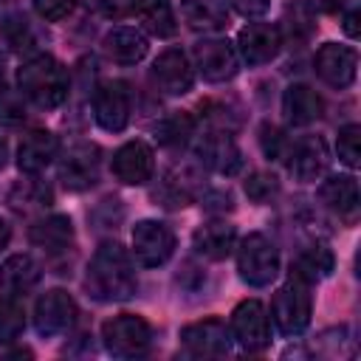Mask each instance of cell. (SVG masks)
I'll return each instance as SVG.
<instances>
[{"label": "cell", "instance_id": "7bdbcfd3", "mask_svg": "<svg viewBox=\"0 0 361 361\" xmlns=\"http://www.w3.org/2000/svg\"><path fill=\"white\" fill-rule=\"evenodd\" d=\"M8 237H11V228H8V223L0 217V251L8 245Z\"/></svg>", "mask_w": 361, "mask_h": 361}, {"label": "cell", "instance_id": "4316f807", "mask_svg": "<svg viewBox=\"0 0 361 361\" xmlns=\"http://www.w3.org/2000/svg\"><path fill=\"white\" fill-rule=\"evenodd\" d=\"M8 203L14 212H23V214H31V212H42L54 203V192L37 180V178H28V180H20L11 186L8 192Z\"/></svg>", "mask_w": 361, "mask_h": 361}, {"label": "cell", "instance_id": "7402d4cb", "mask_svg": "<svg viewBox=\"0 0 361 361\" xmlns=\"http://www.w3.org/2000/svg\"><path fill=\"white\" fill-rule=\"evenodd\" d=\"M147 37L133 25H118L104 37V54L107 59L118 65H135L147 56Z\"/></svg>", "mask_w": 361, "mask_h": 361}, {"label": "cell", "instance_id": "d4e9b609", "mask_svg": "<svg viewBox=\"0 0 361 361\" xmlns=\"http://www.w3.org/2000/svg\"><path fill=\"white\" fill-rule=\"evenodd\" d=\"M197 254L209 257V259H226L237 243V231L231 223H223V220H214V223H206L195 231L192 237Z\"/></svg>", "mask_w": 361, "mask_h": 361}, {"label": "cell", "instance_id": "4fadbf2b", "mask_svg": "<svg viewBox=\"0 0 361 361\" xmlns=\"http://www.w3.org/2000/svg\"><path fill=\"white\" fill-rule=\"evenodd\" d=\"M152 82L158 85V90L169 93V96H183L192 90L195 85V73L192 65L186 59V54L180 48H169L164 51L155 62H152Z\"/></svg>", "mask_w": 361, "mask_h": 361}, {"label": "cell", "instance_id": "8fae6325", "mask_svg": "<svg viewBox=\"0 0 361 361\" xmlns=\"http://www.w3.org/2000/svg\"><path fill=\"white\" fill-rule=\"evenodd\" d=\"M180 344L195 358H220L231 350V333L220 319H203L180 330Z\"/></svg>", "mask_w": 361, "mask_h": 361}, {"label": "cell", "instance_id": "603a6c76", "mask_svg": "<svg viewBox=\"0 0 361 361\" xmlns=\"http://www.w3.org/2000/svg\"><path fill=\"white\" fill-rule=\"evenodd\" d=\"M42 276V268L34 257L28 254H14L0 265V290H6L8 296L17 293H28Z\"/></svg>", "mask_w": 361, "mask_h": 361}, {"label": "cell", "instance_id": "d6a6232c", "mask_svg": "<svg viewBox=\"0 0 361 361\" xmlns=\"http://www.w3.org/2000/svg\"><path fill=\"white\" fill-rule=\"evenodd\" d=\"M336 149H338L341 164H347L350 169H355L358 161H361V127L358 124L341 127L338 130V138H336Z\"/></svg>", "mask_w": 361, "mask_h": 361}, {"label": "cell", "instance_id": "7c38bea8", "mask_svg": "<svg viewBox=\"0 0 361 361\" xmlns=\"http://www.w3.org/2000/svg\"><path fill=\"white\" fill-rule=\"evenodd\" d=\"M93 116L102 130L121 133L130 121V93L121 82H104L93 96Z\"/></svg>", "mask_w": 361, "mask_h": 361}, {"label": "cell", "instance_id": "e575fe53", "mask_svg": "<svg viewBox=\"0 0 361 361\" xmlns=\"http://www.w3.org/2000/svg\"><path fill=\"white\" fill-rule=\"evenodd\" d=\"M0 37L14 48V51H23L31 45V31H28V23L20 17V14H6L0 20Z\"/></svg>", "mask_w": 361, "mask_h": 361}, {"label": "cell", "instance_id": "277c9868", "mask_svg": "<svg viewBox=\"0 0 361 361\" xmlns=\"http://www.w3.org/2000/svg\"><path fill=\"white\" fill-rule=\"evenodd\" d=\"M102 341L116 358H138L152 344L149 324L135 313H118L102 324Z\"/></svg>", "mask_w": 361, "mask_h": 361}, {"label": "cell", "instance_id": "3957f363", "mask_svg": "<svg viewBox=\"0 0 361 361\" xmlns=\"http://www.w3.org/2000/svg\"><path fill=\"white\" fill-rule=\"evenodd\" d=\"M310 310L313 302L307 293V282L299 276H290V282L282 285L271 299V316L282 336H299L310 324Z\"/></svg>", "mask_w": 361, "mask_h": 361}, {"label": "cell", "instance_id": "f1b7e54d", "mask_svg": "<svg viewBox=\"0 0 361 361\" xmlns=\"http://www.w3.org/2000/svg\"><path fill=\"white\" fill-rule=\"evenodd\" d=\"M138 20L141 25L152 34V37H172L178 31V23H175V14H172V6L166 0H141L138 6Z\"/></svg>", "mask_w": 361, "mask_h": 361}, {"label": "cell", "instance_id": "9a60e30c", "mask_svg": "<svg viewBox=\"0 0 361 361\" xmlns=\"http://www.w3.org/2000/svg\"><path fill=\"white\" fill-rule=\"evenodd\" d=\"M240 56L248 65H265L271 62L282 48V31L274 23H251L237 37Z\"/></svg>", "mask_w": 361, "mask_h": 361}, {"label": "cell", "instance_id": "d590c367", "mask_svg": "<svg viewBox=\"0 0 361 361\" xmlns=\"http://www.w3.org/2000/svg\"><path fill=\"white\" fill-rule=\"evenodd\" d=\"M259 147H262V152H265L268 158H274V161H282V158L288 155V149H290L285 133H282L279 127H274V124H262V127H259Z\"/></svg>", "mask_w": 361, "mask_h": 361}, {"label": "cell", "instance_id": "836d02e7", "mask_svg": "<svg viewBox=\"0 0 361 361\" xmlns=\"http://www.w3.org/2000/svg\"><path fill=\"white\" fill-rule=\"evenodd\" d=\"M25 116L28 113H25L23 96L17 90H11V87L0 85V124L3 127H17V124L25 121Z\"/></svg>", "mask_w": 361, "mask_h": 361}, {"label": "cell", "instance_id": "ee69618b", "mask_svg": "<svg viewBox=\"0 0 361 361\" xmlns=\"http://www.w3.org/2000/svg\"><path fill=\"white\" fill-rule=\"evenodd\" d=\"M6 158H8V147H6V141L0 138V169L6 166Z\"/></svg>", "mask_w": 361, "mask_h": 361}, {"label": "cell", "instance_id": "ba28073f", "mask_svg": "<svg viewBox=\"0 0 361 361\" xmlns=\"http://www.w3.org/2000/svg\"><path fill=\"white\" fill-rule=\"evenodd\" d=\"M228 333L248 353L265 350L271 341V324H268V313H265L262 302H257V299L240 302L231 313V330Z\"/></svg>", "mask_w": 361, "mask_h": 361}, {"label": "cell", "instance_id": "83f0119b", "mask_svg": "<svg viewBox=\"0 0 361 361\" xmlns=\"http://www.w3.org/2000/svg\"><path fill=\"white\" fill-rule=\"evenodd\" d=\"M330 271H333V251L324 243H313L299 254V259L290 268V276H299L310 285L313 279H322Z\"/></svg>", "mask_w": 361, "mask_h": 361}, {"label": "cell", "instance_id": "60d3db41", "mask_svg": "<svg viewBox=\"0 0 361 361\" xmlns=\"http://www.w3.org/2000/svg\"><path fill=\"white\" fill-rule=\"evenodd\" d=\"M344 6H347V0H310V8H319L324 14H336Z\"/></svg>", "mask_w": 361, "mask_h": 361}, {"label": "cell", "instance_id": "e0dca14e", "mask_svg": "<svg viewBox=\"0 0 361 361\" xmlns=\"http://www.w3.org/2000/svg\"><path fill=\"white\" fill-rule=\"evenodd\" d=\"M195 65L206 82H226L237 73V54L228 39H203L195 45Z\"/></svg>", "mask_w": 361, "mask_h": 361}, {"label": "cell", "instance_id": "d6986e66", "mask_svg": "<svg viewBox=\"0 0 361 361\" xmlns=\"http://www.w3.org/2000/svg\"><path fill=\"white\" fill-rule=\"evenodd\" d=\"M56 149H59V141H56L54 133H48V130H31L20 141V147H17V166H20V172H25V175L42 172L56 158Z\"/></svg>", "mask_w": 361, "mask_h": 361}, {"label": "cell", "instance_id": "52a82bcc", "mask_svg": "<svg viewBox=\"0 0 361 361\" xmlns=\"http://www.w3.org/2000/svg\"><path fill=\"white\" fill-rule=\"evenodd\" d=\"M76 302L68 290H45L37 305H34V324H37V333L45 336V338H54V336H62L73 327L76 322Z\"/></svg>", "mask_w": 361, "mask_h": 361}, {"label": "cell", "instance_id": "f6af8a7d", "mask_svg": "<svg viewBox=\"0 0 361 361\" xmlns=\"http://www.w3.org/2000/svg\"><path fill=\"white\" fill-rule=\"evenodd\" d=\"M0 73H3V54H0Z\"/></svg>", "mask_w": 361, "mask_h": 361}, {"label": "cell", "instance_id": "5b68a950", "mask_svg": "<svg viewBox=\"0 0 361 361\" xmlns=\"http://www.w3.org/2000/svg\"><path fill=\"white\" fill-rule=\"evenodd\" d=\"M237 268H240V276L248 285L265 288L279 274V251H276V245L265 234L254 231L237 248Z\"/></svg>", "mask_w": 361, "mask_h": 361}, {"label": "cell", "instance_id": "30bf717a", "mask_svg": "<svg viewBox=\"0 0 361 361\" xmlns=\"http://www.w3.org/2000/svg\"><path fill=\"white\" fill-rule=\"evenodd\" d=\"M175 251V234L166 223L158 220H141L133 228V254L144 268L164 265Z\"/></svg>", "mask_w": 361, "mask_h": 361}, {"label": "cell", "instance_id": "44dd1931", "mask_svg": "<svg viewBox=\"0 0 361 361\" xmlns=\"http://www.w3.org/2000/svg\"><path fill=\"white\" fill-rule=\"evenodd\" d=\"M282 113H285V121L293 124V127H305V124H313L316 118H322L324 113V102L322 96L307 87V85H290L282 96Z\"/></svg>", "mask_w": 361, "mask_h": 361}, {"label": "cell", "instance_id": "1f68e13d", "mask_svg": "<svg viewBox=\"0 0 361 361\" xmlns=\"http://www.w3.org/2000/svg\"><path fill=\"white\" fill-rule=\"evenodd\" d=\"M23 327H25L23 305L14 302L11 296H3L0 299V344H8L14 338H20Z\"/></svg>", "mask_w": 361, "mask_h": 361}, {"label": "cell", "instance_id": "f35d334b", "mask_svg": "<svg viewBox=\"0 0 361 361\" xmlns=\"http://www.w3.org/2000/svg\"><path fill=\"white\" fill-rule=\"evenodd\" d=\"M226 3L243 17H262L271 6V0H226Z\"/></svg>", "mask_w": 361, "mask_h": 361}, {"label": "cell", "instance_id": "8992f818", "mask_svg": "<svg viewBox=\"0 0 361 361\" xmlns=\"http://www.w3.org/2000/svg\"><path fill=\"white\" fill-rule=\"evenodd\" d=\"M99 166H102V149L90 141L73 144L62 161H59V180L71 192L90 189L99 180Z\"/></svg>", "mask_w": 361, "mask_h": 361}, {"label": "cell", "instance_id": "cb8c5ba5", "mask_svg": "<svg viewBox=\"0 0 361 361\" xmlns=\"http://www.w3.org/2000/svg\"><path fill=\"white\" fill-rule=\"evenodd\" d=\"M28 240L48 251V254H56V251H65L73 240V223L65 217V214H51L45 220H37L28 231Z\"/></svg>", "mask_w": 361, "mask_h": 361}, {"label": "cell", "instance_id": "7a4b0ae2", "mask_svg": "<svg viewBox=\"0 0 361 361\" xmlns=\"http://www.w3.org/2000/svg\"><path fill=\"white\" fill-rule=\"evenodd\" d=\"M17 85L25 99H31L37 107H59L68 96L71 79L62 62H56L51 54H37L17 71Z\"/></svg>", "mask_w": 361, "mask_h": 361}, {"label": "cell", "instance_id": "ffe728a7", "mask_svg": "<svg viewBox=\"0 0 361 361\" xmlns=\"http://www.w3.org/2000/svg\"><path fill=\"white\" fill-rule=\"evenodd\" d=\"M319 197L322 203L338 214L341 220L353 223L358 217V183L353 175H336V178H327L322 186H319Z\"/></svg>", "mask_w": 361, "mask_h": 361}, {"label": "cell", "instance_id": "2e32d148", "mask_svg": "<svg viewBox=\"0 0 361 361\" xmlns=\"http://www.w3.org/2000/svg\"><path fill=\"white\" fill-rule=\"evenodd\" d=\"M288 169L296 180L302 183H313L324 175L327 169V147L319 135H305L296 144H290L288 149Z\"/></svg>", "mask_w": 361, "mask_h": 361}, {"label": "cell", "instance_id": "6da1fadb", "mask_svg": "<svg viewBox=\"0 0 361 361\" xmlns=\"http://www.w3.org/2000/svg\"><path fill=\"white\" fill-rule=\"evenodd\" d=\"M87 293L99 302H124L135 293L138 279L130 254L118 243H102L87 265Z\"/></svg>", "mask_w": 361, "mask_h": 361}, {"label": "cell", "instance_id": "ac0fdd59", "mask_svg": "<svg viewBox=\"0 0 361 361\" xmlns=\"http://www.w3.org/2000/svg\"><path fill=\"white\" fill-rule=\"evenodd\" d=\"M197 158L214 169L217 175H237L243 166V155L228 133H209L197 144Z\"/></svg>", "mask_w": 361, "mask_h": 361}, {"label": "cell", "instance_id": "9c48e42d", "mask_svg": "<svg viewBox=\"0 0 361 361\" xmlns=\"http://www.w3.org/2000/svg\"><path fill=\"white\" fill-rule=\"evenodd\" d=\"M313 68L319 73V79L336 90H344L355 82L358 73V51L350 45H338V42H324L316 56H313Z\"/></svg>", "mask_w": 361, "mask_h": 361}, {"label": "cell", "instance_id": "8d00e7d4", "mask_svg": "<svg viewBox=\"0 0 361 361\" xmlns=\"http://www.w3.org/2000/svg\"><path fill=\"white\" fill-rule=\"evenodd\" d=\"M276 189H279V180H276L271 172H254V175L245 180V195H248V200H254V203L271 200V197L276 195Z\"/></svg>", "mask_w": 361, "mask_h": 361}, {"label": "cell", "instance_id": "4dcf8cb0", "mask_svg": "<svg viewBox=\"0 0 361 361\" xmlns=\"http://www.w3.org/2000/svg\"><path fill=\"white\" fill-rule=\"evenodd\" d=\"M152 197L166 209H180V206H186L192 200V189H189V180H183V175L166 172L161 186L152 192Z\"/></svg>", "mask_w": 361, "mask_h": 361}, {"label": "cell", "instance_id": "74e56055", "mask_svg": "<svg viewBox=\"0 0 361 361\" xmlns=\"http://www.w3.org/2000/svg\"><path fill=\"white\" fill-rule=\"evenodd\" d=\"M31 3H34V11L48 23L65 20L76 6V0H31Z\"/></svg>", "mask_w": 361, "mask_h": 361}, {"label": "cell", "instance_id": "b9f144b4", "mask_svg": "<svg viewBox=\"0 0 361 361\" xmlns=\"http://www.w3.org/2000/svg\"><path fill=\"white\" fill-rule=\"evenodd\" d=\"M344 31H347V37H358V8H353L347 17H344Z\"/></svg>", "mask_w": 361, "mask_h": 361}, {"label": "cell", "instance_id": "484cf974", "mask_svg": "<svg viewBox=\"0 0 361 361\" xmlns=\"http://www.w3.org/2000/svg\"><path fill=\"white\" fill-rule=\"evenodd\" d=\"M180 17L192 31H220L228 25V11L220 0H183Z\"/></svg>", "mask_w": 361, "mask_h": 361}, {"label": "cell", "instance_id": "ab89813d", "mask_svg": "<svg viewBox=\"0 0 361 361\" xmlns=\"http://www.w3.org/2000/svg\"><path fill=\"white\" fill-rule=\"evenodd\" d=\"M141 6V0H99V8L107 17H124L130 11H135Z\"/></svg>", "mask_w": 361, "mask_h": 361}, {"label": "cell", "instance_id": "5bb4252c", "mask_svg": "<svg viewBox=\"0 0 361 361\" xmlns=\"http://www.w3.org/2000/svg\"><path fill=\"white\" fill-rule=\"evenodd\" d=\"M110 166H113L116 180H121L127 186H141V183H147L152 178L155 158H152L149 144H144V141H127L124 147L116 149Z\"/></svg>", "mask_w": 361, "mask_h": 361}, {"label": "cell", "instance_id": "f546056e", "mask_svg": "<svg viewBox=\"0 0 361 361\" xmlns=\"http://www.w3.org/2000/svg\"><path fill=\"white\" fill-rule=\"evenodd\" d=\"M192 130H195L192 116H186V113H172V116H166V118H161V121L155 124V138H158L161 144H166V147H178V144H183V141L192 135Z\"/></svg>", "mask_w": 361, "mask_h": 361}]
</instances>
